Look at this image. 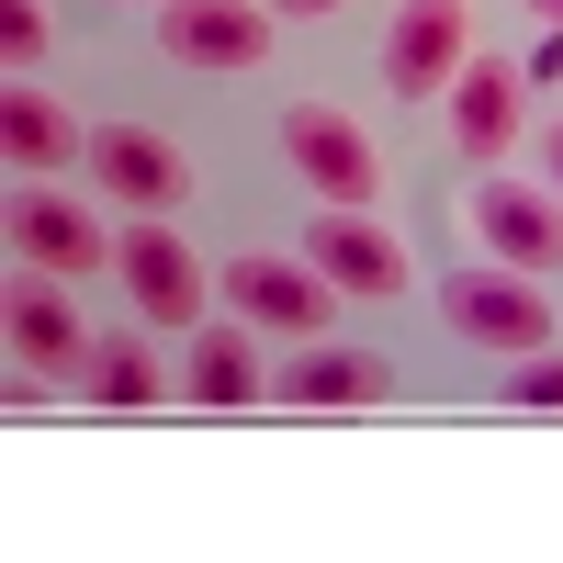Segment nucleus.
I'll use <instances>...</instances> for the list:
<instances>
[{"label":"nucleus","mask_w":563,"mask_h":563,"mask_svg":"<svg viewBox=\"0 0 563 563\" xmlns=\"http://www.w3.org/2000/svg\"><path fill=\"white\" fill-rule=\"evenodd\" d=\"M519 406H563V361H530L519 372Z\"/></svg>","instance_id":"obj_18"},{"label":"nucleus","mask_w":563,"mask_h":563,"mask_svg":"<svg viewBox=\"0 0 563 563\" xmlns=\"http://www.w3.org/2000/svg\"><path fill=\"white\" fill-rule=\"evenodd\" d=\"M451 135H462V158H474V169L519 135V68H507V57H474V68L451 79Z\"/></svg>","instance_id":"obj_11"},{"label":"nucleus","mask_w":563,"mask_h":563,"mask_svg":"<svg viewBox=\"0 0 563 563\" xmlns=\"http://www.w3.org/2000/svg\"><path fill=\"white\" fill-rule=\"evenodd\" d=\"M113 271H124V294L147 305L158 327H203V260L169 238V225H135V238L113 249Z\"/></svg>","instance_id":"obj_6"},{"label":"nucleus","mask_w":563,"mask_h":563,"mask_svg":"<svg viewBox=\"0 0 563 563\" xmlns=\"http://www.w3.org/2000/svg\"><path fill=\"white\" fill-rule=\"evenodd\" d=\"M0 57H12V68L45 57V12H34V0H0Z\"/></svg>","instance_id":"obj_17"},{"label":"nucleus","mask_w":563,"mask_h":563,"mask_svg":"<svg viewBox=\"0 0 563 563\" xmlns=\"http://www.w3.org/2000/svg\"><path fill=\"white\" fill-rule=\"evenodd\" d=\"M79 384L102 395V406H147V395H158V361L135 350V339H102V350H90V372H79Z\"/></svg>","instance_id":"obj_16"},{"label":"nucleus","mask_w":563,"mask_h":563,"mask_svg":"<svg viewBox=\"0 0 563 563\" xmlns=\"http://www.w3.org/2000/svg\"><path fill=\"white\" fill-rule=\"evenodd\" d=\"M0 147H12V169H57L68 158V113L45 102V90H12V102H0Z\"/></svg>","instance_id":"obj_15"},{"label":"nucleus","mask_w":563,"mask_h":563,"mask_svg":"<svg viewBox=\"0 0 563 563\" xmlns=\"http://www.w3.org/2000/svg\"><path fill=\"white\" fill-rule=\"evenodd\" d=\"M305 260L339 282V294H406V249L384 238V225H361L350 203H339V214H327L316 238H305Z\"/></svg>","instance_id":"obj_9"},{"label":"nucleus","mask_w":563,"mask_h":563,"mask_svg":"<svg viewBox=\"0 0 563 563\" xmlns=\"http://www.w3.org/2000/svg\"><path fill=\"white\" fill-rule=\"evenodd\" d=\"M282 12H339V0H282Z\"/></svg>","instance_id":"obj_20"},{"label":"nucleus","mask_w":563,"mask_h":563,"mask_svg":"<svg viewBox=\"0 0 563 563\" xmlns=\"http://www.w3.org/2000/svg\"><path fill=\"white\" fill-rule=\"evenodd\" d=\"M440 316L462 339H485V350H552V305H541L530 271H462L440 294Z\"/></svg>","instance_id":"obj_1"},{"label":"nucleus","mask_w":563,"mask_h":563,"mask_svg":"<svg viewBox=\"0 0 563 563\" xmlns=\"http://www.w3.org/2000/svg\"><path fill=\"white\" fill-rule=\"evenodd\" d=\"M225 305H238L249 327H294V339H305V327L327 316V282H316V260L294 271V260H225Z\"/></svg>","instance_id":"obj_10"},{"label":"nucleus","mask_w":563,"mask_h":563,"mask_svg":"<svg viewBox=\"0 0 563 563\" xmlns=\"http://www.w3.org/2000/svg\"><path fill=\"white\" fill-rule=\"evenodd\" d=\"M12 361H79V316L45 282H12Z\"/></svg>","instance_id":"obj_14"},{"label":"nucleus","mask_w":563,"mask_h":563,"mask_svg":"<svg viewBox=\"0 0 563 563\" xmlns=\"http://www.w3.org/2000/svg\"><path fill=\"white\" fill-rule=\"evenodd\" d=\"M541 169H552V180H563V124H552V147H541Z\"/></svg>","instance_id":"obj_19"},{"label":"nucleus","mask_w":563,"mask_h":563,"mask_svg":"<svg viewBox=\"0 0 563 563\" xmlns=\"http://www.w3.org/2000/svg\"><path fill=\"white\" fill-rule=\"evenodd\" d=\"M158 45L192 68H260L271 57V12L260 0H158Z\"/></svg>","instance_id":"obj_3"},{"label":"nucleus","mask_w":563,"mask_h":563,"mask_svg":"<svg viewBox=\"0 0 563 563\" xmlns=\"http://www.w3.org/2000/svg\"><path fill=\"white\" fill-rule=\"evenodd\" d=\"M530 12H541V23H563V0H530Z\"/></svg>","instance_id":"obj_21"},{"label":"nucleus","mask_w":563,"mask_h":563,"mask_svg":"<svg viewBox=\"0 0 563 563\" xmlns=\"http://www.w3.org/2000/svg\"><path fill=\"white\" fill-rule=\"evenodd\" d=\"M282 158H294V180H316L327 203H372V192H384V158L361 147V124L316 113V102H294V113H282Z\"/></svg>","instance_id":"obj_2"},{"label":"nucleus","mask_w":563,"mask_h":563,"mask_svg":"<svg viewBox=\"0 0 563 563\" xmlns=\"http://www.w3.org/2000/svg\"><path fill=\"white\" fill-rule=\"evenodd\" d=\"M90 180H113V203H135V214H169L180 192H192L180 147H158L147 124H102L90 135Z\"/></svg>","instance_id":"obj_7"},{"label":"nucleus","mask_w":563,"mask_h":563,"mask_svg":"<svg viewBox=\"0 0 563 563\" xmlns=\"http://www.w3.org/2000/svg\"><path fill=\"white\" fill-rule=\"evenodd\" d=\"M282 395L294 406H384V361L372 350H316V361L282 372Z\"/></svg>","instance_id":"obj_12"},{"label":"nucleus","mask_w":563,"mask_h":563,"mask_svg":"<svg viewBox=\"0 0 563 563\" xmlns=\"http://www.w3.org/2000/svg\"><path fill=\"white\" fill-rule=\"evenodd\" d=\"M12 249H23L34 271H113V238H102L68 192H23V203H12Z\"/></svg>","instance_id":"obj_8"},{"label":"nucleus","mask_w":563,"mask_h":563,"mask_svg":"<svg viewBox=\"0 0 563 563\" xmlns=\"http://www.w3.org/2000/svg\"><path fill=\"white\" fill-rule=\"evenodd\" d=\"M462 79V0H406L384 34V90L395 102H429V90Z\"/></svg>","instance_id":"obj_4"},{"label":"nucleus","mask_w":563,"mask_h":563,"mask_svg":"<svg viewBox=\"0 0 563 563\" xmlns=\"http://www.w3.org/2000/svg\"><path fill=\"white\" fill-rule=\"evenodd\" d=\"M192 395H203V406H249V395H271L249 327H203V350H192Z\"/></svg>","instance_id":"obj_13"},{"label":"nucleus","mask_w":563,"mask_h":563,"mask_svg":"<svg viewBox=\"0 0 563 563\" xmlns=\"http://www.w3.org/2000/svg\"><path fill=\"white\" fill-rule=\"evenodd\" d=\"M474 225L496 238V260L507 271H563V203L552 192H530V180H474Z\"/></svg>","instance_id":"obj_5"}]
</instances>
